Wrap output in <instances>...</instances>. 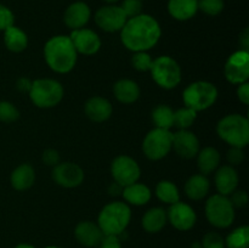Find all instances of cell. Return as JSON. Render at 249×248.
Here are the masks:
<instances>
[{"mask_svg":"<svg viewBox=\"0 0 249 248\" xmlns=\"http://www.w3.org/2000/svg\"><path fill=\"white\" fill-rule=\"evenodd\" d=\"M162 29L155 17L140 14L126 19L121 29V39L128 50L139 53L152 49L160 41Z\"/></svg>","mask_w":249,"mask_h":248,"instance_id":"obj_1","label":"cell"},{"mask_svg":"<svg viewBox=\"0 0 249 248\" xmlns=\"http://www.w3.org/2000/svg\"><path fill=\"white\" fill-rule=\"evenodd\" d=\"M44 57L53 71L57 73H68L77 63L78 53L70 36L55 35L46 41L44 46Z\"/></svg>","mask_w":249,"mask_h":248,"instance_id":"obj_2","label":"cell"},{"mask_svg":"<svg viewBox=\"0 0 249 248\" xmlns=\"http://www.w3.org/2000/svg\"><path fill=\"white\" fill-rule=\"evenodd\" d=\"M131 219V211L124 202H111L101 209L97 225L104 235L119 236L125 231Z\"/></svg>","mask_w":249,"mask_h":248,"instance_id":"obj_3","label":"cell"},{"mask_svg":"<svg viewBox=\"0 0 249 248\" xmlns=\"http://www.w3.org/2000/svg\"><path fill=\"white\" fill-rule=\"evenodd\" d=\"M216 133L232 147L243 148L249 142V122L241 114H229L219 121Z\"/></svg>","mask_w":249,"mask_h":248,"instance_id":"obj_4","label":"cell"},{"mask_svg":"<svg viewBox=\"0 0 249 248\" xmlns=\"http://www.w3.org/2000/svg\"><path fill=\"white\" fill-rule=\"evenodd\" d=\"M29 97L39 108H51L63 99V87L55 79H36L32 82Z\"/></svg>","mask_w":249,"mask_h":248,"instance_id":"obj_5","label":"cell"},{"mask_svg":"<svg viewBox=\"0 0 249 248\" xmlns=\"http://www.w3.org/2000/svg\"><path fill=\"white\" fill-rule=\"evenodd\" d=\"M185 107L194 109V111H204L214 105V102L218 99V89L215 85L204 80L191 83L187 85L184 90Z\"/></svg>","mask_w":249,"mask_h":248,"instance_id":"obj_6","label":"cell"},{"mask_svg":"<svg viewBox=\"0 0 249 248\" xmlns=\"http://www.w3.org/2000/svg\"><path fill=\"white\" fill-rule=\"evenodd\" d=\"M150 72L158 87L163 89H174L181 82V68L170 56H160L153 60Z\"/></svg>","mask_w":249,"mask_h":248,"instance_id":"obj_7","label":"cell"},{"mask_svg":"<svg viewBox=\"0 0 249 248\" xmlns=\"http://www.w3.org/2000/svg\"><path fill=\"white\" fill-rule=\"evenodd\" d=\"M206 216L215 228L226 229L235 220V208L228 196L213 195L206 203Z\"/></svg>","mask_w":249,"mask_h":248,"instance_id":"obj_8","label":"cell"},{"mask_svg":"<svg viewBox=\"0 0 249 248\" xmlns=\"http://www.w3.org/2000/svg\"><path fill=\"white\" fill-rule=\"evenodd\" d=\"M173 134L170 130L155 128L147 133L142 142V151L151 160L164 158L172 150Z\"/></svg>","mask_w":249,"mask_h":248,"instance_id":"obj_9","label":"cell"},{"mask_svg":"<svg viewBox=\"0 0 249 248\" xmlns=\"http://www.w3.org/2000/svg\"><path fill=\"white\" fill-rule=\"evenodd\" d=\"M111 174L114 182L121 185L122 187H125L134 182H138V180L140 179L141 170L135 159L129 156H118L112 162Z\"/></svg>","mask_w":249,"mask_h":248,"instance_id":"obj_10","label":"cell"},{"mask_svg":"<svg viewBox=\"0 0 249 248\" xmlns=\"http://www.w3.org/2000/svg\"><path fill=\"white\" fill-rule=\"evenodd\" d=\"M225 78L231 84H242L249 78V53L238 50L228 58L225 63Z\"/></svg>","mask_w":249,"mask_h":248,"instance_id":"obj_11","label":"cell"},{"mask_svg":"<svg viewBox=\"0 0 249 248\" xmlns=\"http://www.w3.org/2000/svg\"><path fill=\"white\" fill-rule=\"evenodd\" d=\"M126 16L121 6L108 4L100 7L95 14V22L105 32L113 33L121 31L126 22Z\"/></svg>","mask_w":249,"mask_h":248,"instance_id":"obj_12","label":"cell"},{"mask_svg":"<svg viewBox=\"0 0 249 248\" xmlns=\"http://www.w3.org/2000/svg\"><path fill=\"white\" fill-rule=\"evenodd\" d=\"M53 179L60 186L73 189L79 186L84 180V170L72 162L58 163L53 169Z\"/></svg>","mask_w":249,"mask_h":248,"instance_id":"obj_13","label":"cell"},{"mask_svg":"<svg viewBox=\"0 0 249 248\" xmlns=\"http://www.w3.org/2000/svg\"><path fill=\"white\" fill-rule=\"evenodd\" d=\"M167 218L168 221L177 230L180 231H187L192 229L197 220V215L194 208L187 203L180 201L174 204H170L167 212Z\"/></svg>","mask_w":249,"mask_h":248,"instance_id":"obj_14","label":"cell"},{"mask_svg":"<svg viewBox=\"0 0 249 248\" xmlns=\"http://www.w3.org/2000/svg\"><path fill=\"white\" fill-rule=\"evenodd\" d=\"M70 38L77 53H83V55H95L101 48V39L91 29H75V31H72Z\"/></svg>","mask_w":249,"mask_h":248,"instance_id":"obj_15","label":"cell"},{"mask_svg":"<svg viewBox=\"0 0 249 248\" xmlns=\"http://www.w3.org/2000/svg\"><path fill=\"white\" fill-rule=\"evenodd\" d=\"M172 148H174L178 156L185 159L194 158L199 151L198 138L192 131L179 130L173 134Z\"/></svg>","mask_w":249,"mask_h":248,"instance_id":"obj_16","label":"cell"},{"mask_svg":"<svg viewBox=\"0 0 249 248\" xmlns=\"http://www.w3.org/2000/svg\"><path fill=\"white\" fill-rule=\"evenodd\" d=\"M90 16H91V11L88 4L83 1H75L66 9L63 22L68 28L75 31V29L84 28L85 24L89 22Z\"/></svg>","mask_w":249,"mask_h":248,"instance_id":"obj_17","label":"cell"},{"mask_svg":"<svg viewBox=\"0 0 249 248\" xmlns=\"http://www.w3.org/2000/svg\"><path fill=\"white\" fill-rule=\"evenodd\" d=\"M74 236L78 242L84 247H96L104 237L100 226L92 221H80L74 230Z\"/></svg>","mask_w":249,"mask_h":248,"instance_id":"obj_18","label":"cell"},{"mask_svg":"<svg viewBox=\"0 0 249 248\" xmlns=\"http://www.w3.org/2000/svg\"><path fill=\"white\" fill-rule=\"evenodd\" d=\"M84 111L90 121L101 123V122L107 121L111 117L113 108H112L111 102L107 99L101 96H94L88 100Z\"/></svg>","mask_w":249,"mask_h":248,"instance_id":"obj_19","label":"cell"},{"mask_svg":"<svg viewBox=\"0 0 249 248\" xmlns=\"http://www.w3.org/2000/svg\"><path fill=\"white\" fill-rule=\"evenodd\" d=\"M215 186L219 195L230 196L238 186V174L231 165H223L215 173Z\"/></svg>","mask_w":249,"mask_h":248,"instance_id":"obj_20","label":"cell"},{"mask_svg":"<svg viewBox=\"0 0 249 248\" xmlns=\"http://www.w3.org/2000/svg\"><path fill=\"white\" fill-rule=\"evenodd\" d=\"M198 11V0H169L168 12L178 21H187Z\"/></svg>","mask_w":249,"mask_h":248,"instance_id":"obj_21","label":"cell"},{"mask_svg":"<svg viewBox=\"0 0 249 248\" xmlns=\"http://www.w3.org/2000/svg\"><path fill=\"white\" fill-rule=\"evenodd\" d=\"M113 94L122 104H133L140 96V88L138 83L131 79H121L114 84Z\"/></svg>","mask_w":249,"mask_h":248,"instance_id":"obj_22","label":"cell"},{"mask_svg":"<svg viewBox=\"0 0 249 248\" xmlns=\"http://www.w3.org/2000/svg\"><path fill=\"white\" fill-rule=\"evenodd\" d=\"M11 185L17 191H26L29 187L33 186L36 181V172L31 164L18 165L16 169H14L11 174Z\"/></svg>","mask_w":249,"mask_h":248,"instance_id":"obj_23","label":"cell"},{"mask_svg":"<svg viewBox=\"0 0 249 248\" xmlns=\"http://www.w3.org/2000/svg\"><path fill=\"white\" fill-rule=\"evenodd\" d=\"M211 182L203 174H195L185 184V194L192 201H199L208 195Z\"/></svg>","mask_w":249,"mask_h":248,"instance_id":"obj_24","label":"cell"},{"mask_svg":"<svg viewBox=\"0 0 249 248\" xmlns=\"http://www.w3.org/2000/svg\"><path fill=\"white\" fill-rule=\"evenodd\" d=\"M220 164V153L214 147H204L197 153V167L203 175L215 172Z\"/></svg>","mask_w":249,"mask_h":248,"instance_id":"obj_25","label":"cell"},{"mask_svg":"<svg viewBox=\"0 0 249 248\" xmlns=\"http://www.w3.org/2000/svg\"><path fill=\"white\" fill-rule=\"evenodd\" d=\"M122 192H123L124 199L133 206H145L152 196L151 190L145 184H140V182H134L123 187Z\"/></svg>","mask_w":249,"mask_h":248,"instance_id":"obj_26","label":"cell"},{"mask_svg":"<svg viewBox=\"0 0 249 248\" xmlns=\"http://www.w3.org/2000/svg\"><path fill=\"white\" fill-rule=\"evenodd\" d=\"M167 212L160 207L151 208L143 214L142 216V228L145 231L150 233L160 232L167 224Z\"/></svg>","mask_w":249,"mask_h":248,"instance_id":"obj_27","label":"cell"},{"mask_svg":"<svg viewBox=\"0 0 249 248\" xmlns=\"http://www.w3.org/2000/svg\"><path fill=\"white\" fill-rule=\"evenodd\" d=\"M4 43L7 50L12 53H22L28 46V36L16 26H11L4 31Z\"/></svg>","mask_w":249,"mask_h":248,"instance_id":"obj_28","label":"cell"},{"mask_svg":"<svg viewBox=\"0 0 249 248\" xmlns=\"http://www.w3.org/2000/svg\"><path fill=\"white\" fill-rule=\"evenodd\" d=\"M156 195L158 199L167 204H174L180 201V194L177 185L168 180H162L156 186Z\"/></svg>","mask_w":249,"mask_h":248,"instance_id":"obj_29","label":"cell"},{"mask_svg":"<svg viewBox=\"0 0 249 248\" xmlns=\"http://www.w3.org/2000/svg\"><path fill=\"white\" fill-rule=\"evenodd\" d=\"M152 119L156 128L169 130L174 126V111L167 105H158L152 112Z\"/></svg>","mask_w":249,"mask_h":248,"instance_id":"obj_30","label":"cell"},{"mask_svg":"<svg viewBox=\"0 0 249 248\" xmlns=\"http://www.w3.org/2000/svg\"><path fill=\"white\" fill-rule=\"evenodd\" d=\"M225 246L228 248H248L249 246V228L240 226L229 233L225 240Z\"/></svg>","mask_w":249,"mask_h":248,"instance_id":"obj_31","label":"cell"},{"mask_svg":"<svg viewBox=\"0 0 249 248\" xmlns=\"http://www.w3.org/2000/svg\"><path fill=\"white\" fill-rule=\"evenodd\" d=\"M197 118V112L189 107H184L174 111V126L179 130H187Z\"/></svg>","mask_w":249,"mask_h":248,"instance_id":"obj_32","label":"cell"},{"mask_svg":"<svg viewBox=\"0 0 249 248\" xmlns=\"http://www.w3.org/2000/svg\"><path fill=\"white\" fill-rule=\"evenodd\" d=\"M19 118V112L11 102L0 101V122L14 123Z\"/></svg>","mask_w":249,"mask_h":248,"instance_id":"obj_33","label":"cell"},{"mask_svg":"<svg viewBox=\"0 0 249 248\" xmlns=\"http://www.w3.org/2000/svg\"><path fill=\"white\" fill-rule=\"evenodd\" d=\"M198 10L209 16H216L224 10V0H198Z\"/></svg>","mask_w":249,"mask_h":248,"instance_id":"obj_34","label":"cell"},{"mask_svg":"<svg viewBox=\"0 0 249 248\" xmlns=\"http://www.w3.org/2000/svg\"><path fill=\"white\" fill-rule=\"evenodd\" d=\"M152 62V57H151L146 51H139V53H134L133 58H131V63H133L134 68L140 71V72H147V71H150Z\"/></svg>","mask_w":249,"mask_h":248,"instance_id":"obj_35","label":"cell"},{"mask_svg":"<svg viewBox=\"0 0 249 248\" xmlns=\"http://www.w3.org/2000/svg\"><path fill=\"white\" fill-rule=\"evenodd\" d=\"M201 245L202 248H226L225 240L223 238V236L214 231L206 233Z\"/></svg>","mask_w":249,"mask_h":248,"instance_id":"obj_36","label":"cell"},{"mask_svg":"<svg viewBox=\"0 0 249 248\" xmlns=\"http://www.w3.org/2000/svg\"><path fill=\"white\" fill-rule=\"evenodd\" d=\"M121 9L125 14L126 18H131V17L142 14V1L141 0H124L121 5Z\"/></svg>","mask_w":249,"mask_h":248,"instance_id":"obj_37","label":"cell"},{"mask_svg":"<svg viewBox=\"0 0 249 248\" xmlns=\"http://www.w3.org/2000/svg\"><path fill=\"white\" fill-rule=\"evenodd\" d=\"M15 16L11 10L5 5L0 4V31H6L11 26H14Z\"/></svg>","mask_w":249,"mask_h":248,"instance_id":"obj_38","label":"cell"},{"mask_svg":"<svg viewBox=\"0 0 249 248\" xmlns=\"http://www.w3.org/2000/svg\"><path fill=\"white\" fill-rule=\"evenodd\" d=\"M230 201H231V203H232L233 208H243V207L248 203L247 192H246L245 190L236 189L235 191L231 194Z\"/></svg>","mask_w":249,"mask_h":248,"instance_id":"obj_39","label":"cell"},{"mask_svg":"<svg viewBox=\"0 0 249 248\" xmlns=\"http://www.w3.org/2000/svg\"><path fill=\"white\" fill-rule=\"evenodd\" d=\"M226 158H228V162L230 163L231 167H233V165L241 164V163L243 162V159H245V153H243V148L232 147V146H231L230 150L228 151Z\"/></svg>","mask_w":249,"mask_h":248,"instance_id":"obj_40","label":"cell"},{"mask_svg":"<svg viewBox=\"0 0 249 248\" xmlns=\"http://www.w3.org/2000/svg\"><path fill=\"white\" fill-rule=\"evenodd\" d=\"M41 159H43L44 164L49 165V167H55L60 163V155L56 150H53V148H49V150H45L43 152V156H41Z\"/></svg>","mask_w":249,"mask_h":248,"instance_id":"obj_41","label":"cell"},{"mask_svg":"<svg viewBox=\"0 0 249 248\" xmlns=\"http://www.w3.org/2000/svg\"><path fill=\"white\" fill-rule=\"evenodd\" d=\"M99 248H122L119 236L104 235L101 242L99 243Z\"/></svg>","mask_w":249,"mask_h":248,"instance_id":"obj_42","label":"cell"},{"mask_svg":"<svg viewBox=\"0 0 249 248\" xmlns=\"http://www.w3.org/2000/svg\"><path fill=\"white\" fill-rule=\"evenodd\" d=\"M237 97L243 105H249V84L248 82L242 83L237 88Z\"/></svg>","mask_w":249,"mask_h":248,"instance_id":"obj_43","label":"cell"},{"mask_svg":"<svg viewBox=\"0 0 249 248\" xmlns=\"http://www.w3.org/2000/svg\"><path fill=\"white\" fill-rule=\"evenodd\" d=\"M32 87V82L27 78H19L16 83V88L22 92H29Z\"/></svg>","mask_w":249,"mask_h":248,"instance_id":"obj_44","label":"cell"},{"mask_svg":"<svg viewBox=\"0 0 249 248\" xmlns=\"http://www.w3.org/2000/svg\"><path fill=\"white\" fill-rule=\"evenodd\" d=\"M240 43H241V45L243 46L242 50L248 51V48H249V29L248 28H245L243 29L242 33H241Z\"/></svg>","mask_w":249,"mask_h":248,"instance_id":"obj_45","label":"cell"},{"mask_svg":"<svg viewBox=\"0 0 249 248\" xmlns=\"http://www.w3.org/2000/svg\"><path fill=\"white\" fill-rule=\"evenodd\" d=\"M15 248H36V247H33L32 245H27V243H19V245H17Z\"/></svg>","mask_w":249,"mask_h":248,"instance_id":"obj_46","label":"cell"},{"mask_svg":"<svg viewBox=\"0 0 249 248\" xmlns=\"http://www.w3.org/2000/svg\"><path fill=\"white\" fill-rule=\"evenodd\" d=\"M191 248H202V245L201 242H195L194 245H192Z\"/></svg>","mask_w":249,"mask_h":248,"instance_id":"obj_47","label":"cell"},{"mask_svg":"<svg viewBox=\"0 0 249 248\" xmlns=\"http://www.w3.org/2000/svg\"><path fill=\"white\" fill-rule=\"evenodd\" d=\"M104 1H106L107 4H114V2L119 1V0H104Z\"/></svg>","mask_w":249,"mask_h":248,"instance_id":"obj_48","label":"cell"},{"mask_svg":"<svg viewBox=\"0 0 249 248\" xmlns=\"http://www.w3.org/2000/svg\"><path fill=\"white\" fill-rule=\"evenodd\" d=\"M45 248H60V247H56V246H49V247H45Z\"/></svg>","mask_w":249,"mask_h":248,"instance_id":"obj_49","label":"cell"}]
</instances>
